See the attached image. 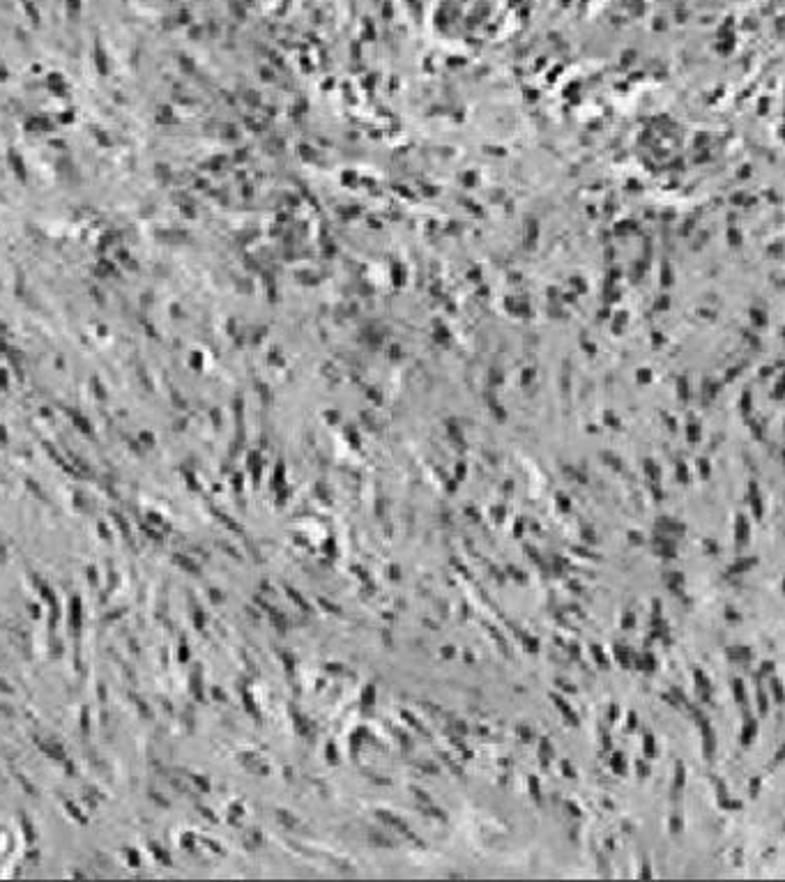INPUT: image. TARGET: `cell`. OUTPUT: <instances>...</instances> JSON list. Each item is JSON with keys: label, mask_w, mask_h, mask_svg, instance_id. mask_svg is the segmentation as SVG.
I'll use <instances>...</instances> for the list:
<instances>
[{"label": "cell", "mask_w": 785, "mask_h": 882, "mask_svg": "<svg viewBox=\"0 0 785 882\" xmlns=\"http://www.w3.org/2000/svg\"><path fill=\"white\" fill-rule=\"evenodd\" d=\"M776 129L785 136V93H781V104H779V123H776Z\"/></svg>", "instance_id": "6da1fadb"}]
</instances>
